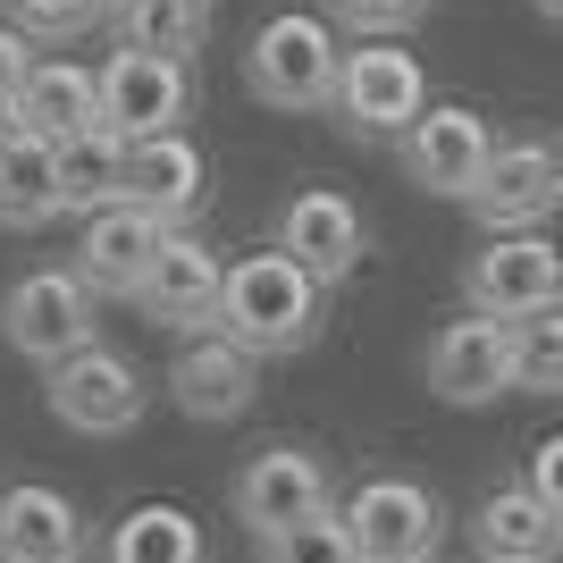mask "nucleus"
I'll use <instances>...</instances> for the list:
<instances>
[{
	"label": "nucleus",
	"mask_w": 563,
	"mask_h": 563,
	"mask_svg": "<svg viewBox=\"0 0 563 563\" xmlns=\"http://www.w3.org/2000/svg\"><path fill=\"white\" fill-rule=\"evenodd\" d=\"M101 563H211V530L186 514V505H135V514L110 521V547Z\"/></svg>",
	"instance_id": "nucleus-21"
},
{
	"label": "nucleus",
	"mask_w": 563,
	"mask_h": 563,
	"mask_svg": "<svg viewBox=\"0 0 563 563\" xmlns=\"http://www.w3.org/2000/svg\"><path fill=\"white\" fill-rule=\"evenodd\" d=\"M421 378H429V396L454 404V412H479V404L514 396V329H505V320H479V311L446 320V329L421 345Z\"/></svg>",
	"instance_id": "nucleus-12"
},
{
	"label": "nucleus",
	"mask_w": 563,
	"mask_h": 563,
	"mask_svg": "<svg viewBox=\"0 0 563 563\" xmlns=\"http://www.w3.org/2000/svg\"><path fill=\"white\" fill-rule=\"evenodd\" d=\"M25 76H34V43H25L18 25H0V110H18Z\"/></svg>",
	"instance_id": "nucleus-30"
},
{
	"label": "nucleus",
	"mask_w": 563,
	"mask_h": 563,
	"mask_svg": "<svg viewBox=\"0 0 563 563\" xmlns=\"http://www.w3.org/2000/svg\"><path fill=\"white\" fill-rule=\"evenodd\" d=\"M530 9H539V18H547V25H563V0H530Z\"/></svg>",
	"instance_id": "nucleus-31"
},
{
	"label": "nucleus",
	"mask_w": 563,
	"mask_h": 563,
	"mask_svg": "<svg viewBox=\"0 0 563 563\" xmlns=\"http://www.w3.org/2000/svg\"><path fill=\"white\" fill-rule=\"evenodd\" d=\"M43 404H51V421L76 429V438H126L143 421L152 387H143V371L118 345H85L59 371H43Z\"/></svg>",
	"instance_id": "nucleus-10"
},
{
	"label": "nucleus",
	"mask_w": 563,
	"mask_h": 563,
	"mask_svg": "<svg viewBox=\"0 0 563 563\" xmlns=\"http://www.w3.org/2000/svg\"><path fill=\"white\" fill-rule=\"evenodd\" d=\"M93 555V521L68 488L18 479L0 488V563H85Z\"/></svg>",
	"instance_id": "nucleus-16"
},
{
	"label": "nucleus",
	"mask_w": 563,
	"mask_h": 563,
	"mask_svg": "<svg viewBox=\"0 0 563 563\" xmlns=\"http://www.w3.org/2000/svg\"><path fill=\"white\" fill-rule=\"evenodd\" d=\"M496 118L488 110H471V101H429L412 126L396 135V168H404V186H421L438 194V202H471V186L488 177L496 161Z\"/></svg>",
	"instance_id": "nucleus-5"
},
{
	"label": "nucleus",
	"mask_w": 563,
	"mask_h": 563,
	"mask_svg": "<svg viewBox=\"0 0 563 563\" xmlns=\"http://www.w3.org/2000/svg\"><path fill=\"white\" fill-rule=\"evenodd\" d=\"M118 202L186 228L202 202H211V161L194 135H161V143H126V177H118Z\"/></svg>",
	"instance_id": "nucleus-18"
},
{
	"label": "nucleus",
	"mask_w": 563,
	"mask_h": 563,
	"mask_svg": "<svg viewBox=\"0 0 563 563\" xmlns=\"http://www.w3.org/2000/svg\"><path fill=\"white\" fill-rule=\"evenodd\" d=\"M530 496L563 521V429H555V438H539V454H530Z\"/></svg>",
	"instance_id": "nucleus-29"
},
{
	"label": "nucleus",
	"mask_w": 563,
	"mask_h": 563,
	"mask_svg": "<svg viewBox=\"0 0 563 563\" xmlns=\"http://www.w3.org/2000/svg\"><path fill=\"white\" fill-rule=\"evenodd\" d=\"M429 9H438V0H329V25H345L362 43H396V34H412Z\"/></svg>",
	"instance_id": "nucleus-28"
},
{
	"label": "nucleus",
	"mask_w": 563,
	"mask_h": 563,
	"mask_svg": "<svg viewBox=\"0 0 563 563\" xmlns=\"http://www.w3.org/2000/svg\"><path fill=\"white\" fill-rule=\"evenodd\" d=\"M168 219L135 211V202H110V211H93L85 228H76V278L93 286L101 303H135V286L152 278V261L168 253Z\"/></svg>",
	"instance_id": "nucleus-14"
},
{
	"label": "nucleus",
	"mask_w": 563,
	"mask_h": 563,
	"mask_svg": "<svg viewBox=\"0 0 563 563\" xmlns=\"http://www.w3.org/2000/svg\"><path fill=\"white\" fill-rule=\"evenodd\" d=\"M471 555L479 563H563V521L547 514L530 479H505L471 505Z\"/></svg>",
	"instance_id": "nucleus-20"
},
{
	"label": "nucleus",
	"mask_w": 563,
	"mask_h": 563,
	"mask_svg": "<svg viewBox=\"0 0 563 563\" xmlns=\"http://www.w3.org/2000/svg\"><path fill=\"white\" fill-rule=\"evenodd\" d=\"M9 135H18V126H9V110H0V143H9Z\"/></svg>",
	"instance_id": "nucleus-32"
},
{
	"label": "nucleus",
	"mask_w": 563,
	"mask_h": 563,
	"mask_svg": "<svg viewBox=\"0 0 563 563\" xmlns=\"http://www.w3.org/2000/svg\"><path fill=\"white\" fill-rule=\"evenodd\" d=\"M261 563H362V555H353L345 521H336V505H329V514L295 521V530H278V539H261Z\"/></svg>",
	"instance_id": "nucleus-27"
},
{
	"label": "nucleus",
	"mask_w": 563,
	"mask_h": 563,
	"mask_svg": "<svg viewBox=\"0 0 563 563\" xmlns=\"http://www.w3.org/2000/svg\"><path fill=\"white\" fill-rule=\"evenodd\" d=\"M219 286H228V261L202 244V235H168V253L152 261V278L135 286V311L168 336H211L219 320Z\"/></svg>",
	"instance_id": "nucleus-15"
},
{
	"label": "nucleus",
	"mask_w": 563,
	"mask_h": 563,
	"mask_svg": "<svg viewBox=\"0 0 563 563\" xmlns=\"http://www.w3.org/2000/svg\"><path fill=\"white\" fill-rule=\"evenodd\" d=\"M228 505H235V521H244L253 539H278V530H295V521H311V514H329V505H336V471H329L320 446L278 438V446L244 454Z\"/></svg>",
	"instance_id": "nucleus-9"
},
{
	"label": "nucleus",
	"mask_w": 563,
	"mask_h": 563,
	"mask_svg": "<svg viewBox=\"0 0 563 563\" xmlns=\"http://www.w3.org/2000/svg\"><path fill=\"white\" fill-rule=\"evenodd\" d=\"M463 211L479 219L488 235L547 228V219L563 211V135H514V143H496L488 177L471 186Z\"/></svg>",
	"instance_id": "nucleus-11"
},
{
	"label": "nucleus",
	"mask_w": 563,
	"mask_h": 563,
	"mask_svg": "<svg viewBox=\"0 0 563 563\" xmlns=\"http://www.w3.org/2000/svg\"><path fill=\"white\" fill-rule=\"evenodd\" d=\"M194 59H161V51H110L101 68V135L110 143H161L186 135L194 118Z\"/></svg>",
	"instance_id": "nucleus-8"
},
{
	"label": "nucleus",
	"mask_w": 563,
	"mask_h": 563,
	"mask_svg": "<svg viewBox=\"0 0 563 563\" xmlns=\"http://www.w3.org/2000/svg\"><path fill=\"white\" fill-rule=\"evenodd\" d=\"M51 168H59V219H93L118 202V177H126V143L110 135H76L51 152Z\"/></svg>",
	"instance_id": "nucleus-24"
},
{
	"label": "nucleus",
	"mask_w": 563,
	"mask_h": 563,
	"mask_svg": "<svg viewBox=\"0 0 563 563\" xmlns=\"http://www.w3.org/2000/svg\"><path fill=\"white\" fill-rule=\"evenodd\" d=\"M110 43L118 51H161V59H194L211 34V0H110Z\"/></svg>",
	"instance_id": "nucleus-22"
},
{
	"label": "nucleus",
	"mask_w": 563,
	"mask_h": 563,
	"mask_svg": "<svg viewBox=\"0 0 563 563\" xmlns=\"http://www.w3.org/2000/svg\"><path fill=\"white\" fill-rule=\"evenodd\" d=\"M320 320H329V286L311 278V269H295L278 244L228 261V286H219V320L211 329L228 336V345H244L253 362L311 353L320 345Z\"/></svg>",
	"instance_id": "nucleus-1"
},
{
	"label": "nucleus",
	"mask_w": 563,
	"mask_h": 563,
	"mask_svg": "<svg viewBox=\"0 0 563 563\" xmlns=\"http://www.w3.org/2000/svg\"><path fill=\"white\" fill-rule=\"evenodd\" d=\"M336 68H345V43H336L329 9H278V18L253 25L244 43V93L261 110H329L336 101Z\"/></svg>",
	"instance_id": "nucleus-2"
},
{
	"label": "nucleus",
	"mask_w": 563,
	"mask_h": 563,
	"mask_svg": "<svg viewBox=\"0 0 563 563\" xmlns=\"http://www.w3.org/2000/svg\"><path fill=\"white\" fill-rule=\"evenodd\" d=\"M51 219H59V168H51V143L9 135V143H0V228L34 235V228H51Z\"/></svg>",
	"instance_id": "nucleus-23"
},
{
	"label": "nucleus",
	"mask_w": 563,
	"mask_h": 563,
	"mask_svg": "<svg viewBox=\"0 0 563 563\" xmlns=\"http://www.w3.org/2000/svg\"><path fill=\"white\" fill-rule=\"evenodd\" d=\"M563 303V244L547 228H521V235H488L479 253L463 261V311L479 320H530V311H555Z\"/></svg>",
	"instance_id": "nucleus-7"
},
{
	"label": "nucleus",
	"mask_w": 563,
	"mask_h": 563,
	"mask_svg": "<svg viewBox=\"0 0 563 563\" xmlns=\"http://www.w3.org/2000/svg\"><path fill=\"white\" fill-rule=\"evenodd\" d=\"M345 539L362 563H438L446 555V496L412 479V471H371V479H353L345 505Z\"/></svg>",
	"instance_id": "nucleus-3"
},
{
	"label": "nucleus",
	"mask_w": 563,
	"mask_h": 563,
	"mask_svg": "<svg viewBox=\"0 0 563 563\" xmlns=\"http://www.w3.org/2000/svg\"><path fill=\"white\" fill-rule=\"evenodd\" d=\"M421 110H429V68L404 43H353L345 51L329 118L345 126L353 143H396Z\"/></svg>",
	"instance_id": "nucleus-6"
},
{
	"label": "nucleus",
	"mask_w": 563,
	"mask_h": 563,
	"mask_svg": "<svg viewBox=\"0 0 563 563\" xmlns=\"http://www.w3.org/2000/svg\"><path fill=\"white\" fill-rule=\"evenodd\" d=\"M0 336H9V353H25L34 371H59L68 353L101 345V295L68 269H25L9 295H0Z\"/></svg>",
	"instance_id": "nucleus-4"
},
{
	"label": "nucleus",
	"mask_w": 563,
	"mask_h": 563,
	"mask_svg": "<svg viewBox=\"0 0 563 563\" xmlns=\"http://www.w3.org/2000/svg\"><path fill=\"white\" fill-rule=\"evenodd\" d=\"M514 387L521 396H563V303L514 320Z\"/></svg>",
	"instance_id": "nucleus-25"
},
{
	"label": "nucleus",
	"mask_w": 563,
	"mask_h": 563,
	"mask_svg": "<svg viewBox=\"0 0 563 563\" xmlns=\"http://www.w3.org/2000/svg\"><path fill=\"white\" fill-rule=\"evenodd\" d=\"M110 18V0H9V25L25 43H76Z\"/></svg>",
	"instance_id": "nucleus-26"
},
{
	"label": "nucleus",
	"mask_w": 563,
	"mask_h": 563,
	"mask_svg": "<svg viewBox=\"0 0 563 563\" xmlns=\"http://www.w3.org/2000/svg\"><path fill=\"white\" fill-rule=\"evenodd\" d=\"M168 396H177V412L186 421H244L261 396V362L244 345H228V336H186L177 345V362H168Z\"/></svg>",
	"instance_id": "nucleus-17"
},
{
	"label": "nucleus",
	"mask_w": 563,
	"mask_h": 563,
	"mask_svg": "<svg viewBox=\"0 0 563 563\" xmlns=\"http://www.w3.org/2000/svg\"><path fill=\"white\" fill-rule=\"evenodd\" d=\"M25 143H76V135H101V68H76V59H34L18 110H9Z\"/></svg>",
	"instance_id": "nucleus-19"
},
{
	"label": "nucleus",
	"mask_w": 563,
	"mask_h": 563,
	"mask_svg": "<svg viewBox=\"0 0 563 563\" xmlns=\"http://www.w3.org/2000/svg\"><path fill=\"white\" fill-rule=\"evenodd\" d=\"M295 269H311L320 286H345L353 269H362V253H371V219H362V202H353L345 186H303L295 202L278 211V235H269Z\"/></svg>",
	"instance_id": "nucleus-13"
}]
</instances>
